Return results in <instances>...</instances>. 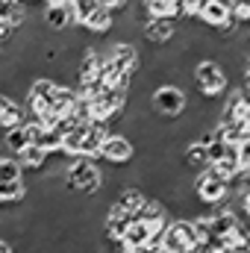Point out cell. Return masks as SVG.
Here are the masks:
<instances>
[{"label": "cell", "instance_id": "cell-1", "mask_svg": "<svg viewBox=\"0 0 250 253\" xmlns=\"http://www.w3.org/2000/svg\"><path fill=\"white\" fill-rule=\"evenodd\" d=\"M65 191H74L80 197H94L103 186V168L91 156H74L65 168Z\"/></svg>", "mask_w": 250, "mask_h": 253}, {"label": "cell", "instance_id": "cell-2", "mask_svg": "<svg viewBox=\"0 0 250 253\" xmlns=\"http://www.w3.org/2000/svg\"><path fill=\"white\" fill-rule=\"evenodd\" d=\"M191 80H194V94L206 100H221L230 91V77L215 56H200L191 65Z\"/></svg>", "mask_w": 250, "mask_h": 253}, {"label": "cell", "instance_id": "cell-3", "mask_svg": "<svg viewBox=\"0 0 250 253\" xmlns=\"http://www.w3.org/2000/svg\"><path fill=\"white\" fill-rule=\"evenodd\" d=\"M147 106H150V115H156L159 121H174V118L186 115L188 91H183L174 83H159L147 94Z\"/></svg>", "mask_w": 250, "mask_h": 253}, {"label": "cell", "instance_id": "cell-4", "mask_svg": "<svg viewBox=\"0 0 250 253\" xmlns=\"http://www.w3.org/2000/svg\"><path fill=\"white\" fill-rule=\"evenodd\" d=\"M71 9H74L77 27L88 30L91 36H109V33H112L115 15H112L100 0H71Z\"/></svg>", "mask_w": 250, "mask_h": 253}, {"label": "cell", "instance_id": "cell-5", "mask_svg": "<svg viewBox=\"0 0 250 253\" xmlns=\"http://www.w3.org/2000/svg\"><path fill=\"white\" fill-rule=\"evenodd\" d=\"M191 191H194V197H197L203 206H215V203H224V200L230 197V183H227L224 177H218V174L206 165L203 171L194 174Z\"/></svg>", "mask_w": 250, "mask_h": 253}, {"label": "cell", "instance_id": "cell-6", "mask_svg": "<svg viewBox=\"0 0 250 253\" xmlns=\"http://www.w3.org/2000/svg\"><path fill=\"white\" fill-rule=\"evenodd\" d=\"M200 245L194 227H191V218H171L168 227L162 230V251L168 253H191Z\"/></svg>", "mask_w": 250, "mask_h": 253}, {"label": "cell", "instance_id": "cell-7", "mask_svg": "<svg viewBox=\"0 0 250 253\" xmlns=\"http://www.w3.org/2000/svg\"><path fill=\"white\" fill-rule=\"evenodd\" d=\"M97 159H103L106 165H115V168H126V165H132V159H135V144L129 141V135L112 129V132L103 138V144H100V150H97Z\"/></svg>", "mask_w": 250, "mask_h": 253}, {"label": "cell", "instance_id": "cell-8", "mask_svg": "<svg viewBox=\"0 0 250 253\" xmlns=\"http://www.w3.org/2000/svg\"><path fill=\"white\" fill-rule=\"evenodd\" d=\"M138 36H141L144 47H165L177 36V21H171V18H147L138 27Z\"/></svg>", "mask_w": 250, "mask_h": 253}, {"label": "cell", "instance_id": "cell-9", "mask_svg": "<svg viewBox=\"0 0 250 253\" xmlns=\"http://www.w3.org/2000/svg\"><path fill=\"white\" fill-rule=\"evenodd\" d=\"M42 24H44L47 33H68L71 27H77L71 0H68V3H44V9H42Z\"/></svg>", "mask_w": 250, "mask_h": 253}, {"label": "cell", "instance_id": "cell-10", "mask_svg": "<svg viewBox=\"0 0 250 253\" xmlns=\"http://www.w3.org/2000/svg\"><path fill=\"white\" fill-rule=\"evenodd\" d=\"M129 221H132V215H129V212L118 209L115 203H109V209L103 212V224H100L103 239H106V242H112V245H121L126 227H129Z\"/></svg>", "mask_w": 250, "mask_h": 253}, {"label": "cell", "instance_id": "cell-11", "mask_svg": "<svg viewBox=\"0 0 250 253\" xmlns=\"http://www.w3.org/2000/svg\"><path fill=\"white\" fill-rule=\"evenodd\" d=\"M153 236H162V233H156L150 224H144V221H138V218H132L129 221V227H126L124 239H121V251H129V248H138V245H147Z\"/></svg>", "mask_w": 250, "mask_h": 253}, {"label": "cell", "instance_id": "cell-12", "mask_svg": "<svg viewBox=\"0 0 250 253\" xmlns=\"http://www.w3.org/2000/svg\"><path fill=\"white\" fill-rule=\"evenodd\" d=\"M118 209H124V212H129L132 218L138 215V209L147 203V191H141L138 186H124V189L115 194V200H112Z\"/></svg>", "mask_w": 250, "mask_h": 253}, {"label": "cell", "instance_id": "cell-13", "mask_svg": "<svg viewBox=\"0 0 250 253\" xmlns=\"http://www.w3.org/2000/svg\"><path fill=\"white\" fill-rule=\"evenodd\" d=\"M18 162H21V168H24V174L27 171H33V174H39L44 165H47V159H50V153L44 150V147H39V144H27L18 156H15Z\"/></svg>", "mask_w": 250, "mask_h": 253}, {"label": "cell", "instance_id": "cell-14", "mask_svg": "<svg viewBox=\"0 0 250 253\" xmlns=\"http://www.w3.org/2000/svg\"><path fill=\"white\" fill-rule=\"evenodd\" d=\"M24 21H27V3L24 0H0V24L15 30Z\"/></svg>", "mask_w": 250, "mask_h": 253}, {"label": "cell", "instance_id": "cell-15", "mask_svg": "<svg viewBox=\"0 0 250 253\" xmlns=\"http://www.w3.org/2000/svg\"><path fill=\"white\" fill-rule=\"evenodd\" d=\"M27 200V180H0V206H18Z\"/></svg>", "mask_w": 250, "mask_h": 253}, {"label": "cell", "instance_id": "cell-16", "mask_svg": "<svg viewBox=\"0 0 250 253\" xmlns=\"http://www.w3.org/2000/svg\"><path fill=\"white\" fill-rule=\"evenodd\" d=\"M3 144H6V150L9 153H21L27 144H33V138H30V129H27V121L21 126H12V129H3Z\"/></svg>", "mask_w": 250, "mask_h": 253}, {"label": "cell", "instance_id": "cell-17", "mask_svg": "<svg viewBox=\"0 0 250 253\" xmlns=\"http://www.w3.org/2000/svg\"><path fill=\"white\" fill-rule=\"evenodd\" d=\"M24 121H27V109H24V103H15V100H9V106L0 112V129L21 126Z\"/></svg>", "mask_w": 250, "mask_h": 253}, {"label": "cell", "instance_id": "cell-18", "mask_svg": "<svg viewBox=\"0 0 250 253\" xmlns=\"http://www.w3.org/2000/svg\"><path fill=\"white\" fill-rule=\"evenodd\" d=\"M0 180H24V168L15 156H0Z\"/></svg>", "mask_w": 250, "mask_h": 253}, {"label": "cell", "instance_id": "cell-19", "mask_svg": "<svg viewBox=\"0 0 250 253\" xmlns=\"http://www.w3.org/2000/svg\"><path fill=\"white\" fill-rule=\"evenodd\" d=\"M233 6V21L239 27H250V0H230Z\"/></svg>", "mask_w": 250, "mask_h": 253}, {"label": "cell", "instance_id": "cell-20", "mask_svg": "<svg viewBox=\"0 0 250 253\" xmlns=\"http://www.w3.org/2000/svg\"><path fill=\"white\" fill-rule=\"evenodd\" d=\"M0 253H15V245L9 239H0Z\"/></svg>", "mask_w": 250, "mask_h": 253}, {"label": "cell", "instance_id": "cell-21", "mask_svg": "<svg viewBox=\"0 0 250 253\" xmlns=\"http://www.w3.org/2000/svg\"><path fill=\"white\" fill-rule=\"evenodd\" d=\"M42 3H68V0H42Z\"/></svg>", "mask_w": 250, "mask_h": 253}, {"label": "cell", "instance_id": "cell-22", "mask_svg": "<svg viewBox=\"0 0 250 253\" xmlns=\"http://www.w3.org/2000/svg\"><path fill=\"white\" fill-rule=\"evenodd\" d=\"M24 3H36V0H24Z\"/></svg>", "mask_w": 250, "mask_h": 253}]
</instances>
